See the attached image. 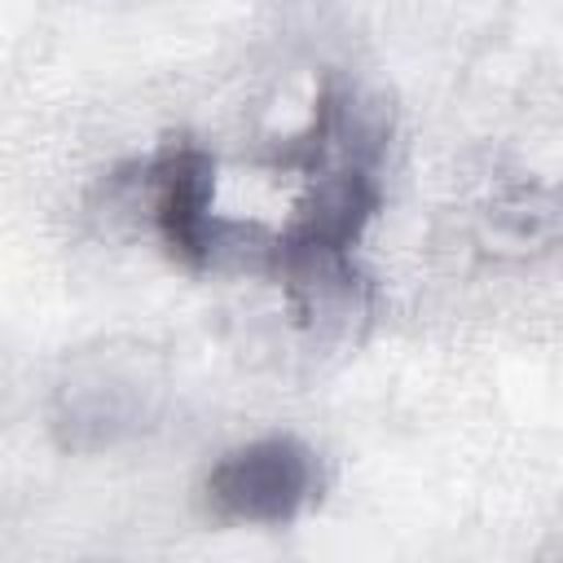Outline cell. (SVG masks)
Segmentation results:
<instances>
[{"mask_svg":"<svg viewBox=\"0 0 563 563\" xmlns=\"http://www.w3.org/2000/svg\"><path fill=\"white\" fill-rule=\"evenodd\" d=\"M150 224L158 242L189 268H216L246 251L242 224L216 216V158L189 141L163 145L145 167Z\"/></svg>","mask_w":563,"mask_h":563,"instance_id":"3","label":"cell"},{"mask_svg":"<svg viewBox=\"0 0 563 563\" xmlns=\"http://www.w3.org/2000/svg\"><path fill=\"white\" fill-rule=\"evenodd\" d=\"M554 563H563V550H559V559H554Z\"/></svg>","mask_w":563,"mask_h":563,"instance_id":"5","label":"cell"},{"mask_svg":"<svg viewBox=\"0 0 563 563\" xmlns=\"http://www.w3.org/2000/svg\"><path fill=\"white\" fill-rule=\"evenodd\" d=\"M321 497V457L290 431L233 444L202 475V506L220 523L282 528Z\"/></svg>","mask_w":563,"mask_h":563,"instance_id":"2","label":"cell"},{"mask_svg":"<svg viewBox=\"0 0 563 563\" xmlns=\"http://www.w3.org/2000/svg\"><path fill=\"white\" fill-rule=\"evenodd\" d=\"M475 242L493 260H532L563 246V185H515L475 211Z\"/></svg>","mask_w":563,"mask_h":563,"instance_id":"4","label":"cell"},{"mask_svg":"<svg viewBox=\"0 0 563 563\" xmlns=\"http://www.w3.org/2000/svg\"><path fill=\"white\" fill-rule=\"evenodd\" d=\"M295 158L308 163L312 185L282 233L264 238V264L290 286V295H347L356 286L352 255L383 202L378 132L361 119L352 97L330 92L321 97L312 132Z\"/></svg>","mask_w":563,"mask_h":563,"instance_id":"1","label":"cell"}]
</instances>
